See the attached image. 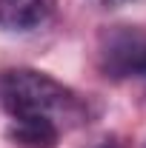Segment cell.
Returning a JSON list of instances; mask_svg holds the SVG:
<instances>
[{
	"label": "cell",
	"instance_id": "obj_1",
	"mask_svg": "<svg viewBox=\"0 0 146 148\" xmlns=\"http://www.w3.org/2000/svg\"><path fill=\"white\" fill-rule=\"evenodd\" d=\"M0 94L12 120H52L77 117L80 103L63 83L35 69H12L0 77Z\"/></svg>",
	"mask_w": 146,
	"mask_h": 148
},
{
	"label": "cell",
	"instance_id": "obj_2",
	"mask_svg": "<svg viewBox=\"0 0 146 148\" xmlns=\"http://www.w3.org/2000/svg\"><path fill=\"white\" fill-rule=\"evenodd\" d=\"M100 69L106 77H146V34L140 29H112L100 43Z\"/></svg>",
	"mask_w": 146,
	"mask_h": 148
},
{
	"label": "cell",
	"instance_id": "obj_3",
	"mask_svg": "<svg viewBox=\"0 0 146 148\" xmlns=\"http://www.w3.org/2000/svg\"><path fill=\"white\" fill-rule=\"evenodd\" d=\"M55 12V0H0V29L35 32Z\"/></svg>",
	"mask_w": 146,
	"mask_h": 148
},
{
	"label": "cell",
	"instance_id": "obj_4",
	"mask_svg": "<svg viewBox=\"0 0 146 148\" xmlns=\"http://www.w3.org/2000/svg\"><path fill=\"white\" fill-rule=\"evenodd\" d=\"M60 128L52 120H15L12 140L23 148H55Z\"/></svg>",
	"mask_w": 146,
	"mask_h": 148
},
{
	"label": "cell",
	"instance_id": "obj_5",
	"mask_svg": "<svg viewBox=\"0 0 146 148\" xmlns=\"http://www.w3.org/2000/svg\"><path fill=\"white\" fill-rule=\"evenodd\" d=\"M95 3H100V6H123V3H132V0H95Z\"/></svg>",
	"mask_w": 146,
	"mask_h": 148
},
{
	"label": "cell",
	"instance_id": "obj_6",
	"mask_svg": "<svg viewBox=\"0 0 146 148\" xmlns=\"http://www.w3.org/2000/svg\"><path fill=\"white\" fill-rule=\"evenodd\" d=\"M103 148H112V145H103Z\"/></svg>",
	"mask_w": 146,
	"mask_h": 148
}]
</instances>
